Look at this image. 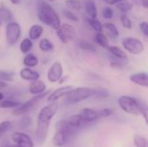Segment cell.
Wrapping results in <instances>:
<instances>
[{"mask_svg": "<svg viewBox=\"0 0 148 147\" xmlns=\"http://www.w3.org/2000/svg\"><path fill=\"white\" fill-rule=\"evenodd\" d=\"M58 107L59 106L58 103H56V101L50 102V104L42 108L38 113L36 137V141L40 146L44 144L47 139L50 121L52 120L53 117L56 115Z\"/></svg>", "mask_w": 148, "mask_h": 147, "instance_id": "obj_1", "label": "cell"}, {"mask_svg": "<svg viewBox=\"0 0 148 147\" xmlns=\"http://www.w3.org/2000/svg\"><path fill=\"white\" fill-rule=\"evenodd\" d=\"M37 7V16L39 20L54 29H58L61 25V21L56 10L47 2L42 0H39Z\"/></svg>", "mask_w": 148, "mask_h": 147, "instance_id": "obj_2", "label": "cell"}, {"mask_svg": "<svg viewBox=\"0 0 148 147\" xmlns=\"http://www.w3.org/2000/svg\"><path fill=\"white\" fill-rule=\"evenodd\" d=\"M55 128H56V133L54 134L52 142L54 146L57 147L65 146L69 140V138L75 132L69 125L68 121L65 120H59L58 122H56Z\"/></svg>", "mask_w": 148, "mask_h": 147, "instance_id": "obj_3", "label": "cell"}, {"mask_svg": "<svg viewBox=\"0 0 148 147\" xmlns=\"http://www.w3.org/2000/svg\"><path fill=\"white\" fill-rule=\"evenodd\" d=\"M95 94V90L88 87L72 88L64 95L65 96L64 102L69 105L77 104L88 100V98H90Z\"/></svg>", "mask_w": 148, "mask_h": 147, "instance_id": "obj_4", "label": "cell"}, {"mask_svg": "<svg viewBox=\"0 0 148 147\" xmlns=\"http://www.w3.org/2000/svg\"><path fill=\"white\" fill-rule=\"evenodd\" d=\"M120 107L126 113L133 115H140L142 112V105L134 97L128 95H122L118 100Z\"/></svg>", "mask_w": 148, "mask_h": 147, "instance_id": "obj_5", "label": "cell"}, {"mask_svg": "<svg viewBox=\"0 0 148 147\" xmlns=\"http://www.w3.org/2000/svg\"><path fill=\"white\" fill-rule=\"evenodd\" d=\"M50 93V91H44L42 94H36L34 97H32L31 99L28 100L26 102H24L23 104H21L20 106H18L17 107H16L13 111L12 113L15 116H21V115H24L25 113H27L28 112H29L34 107H36L42 99H44Z\"/></svg>", "mask_w": 148, "mask_h": 147, "instance_id": "obj_6", "label": "cell"}, {"mask_svg": "<svg viewBox=\"0 0 148 147\" xmlns=\"http://www.w3.org/2000/svg\"><path fill=\"white\" fill-rule=\"evenodd\" d=\"M122 46L127 51L133 55H140L145 49L143 42L134 37H125L122 40Z\"/></svg>", "mask_w": 148, "mask_h": 147, "instance_id": "obj_7", "label": "cell"}, {"mask_svg": "<svg viewBox=\"0 0 148 147\" xmlns=\"http://www.w3.org/2000/svg\"><path fill=\"white\" fill-rule=\"evenodd\" d=\"M56 35L62 43H68L75 38L76 30L72 25L64 23L60 25L59 29H56Z\"/></svg>", "mask_w": 148, "mask_h": 147, "instance_id": "obj_8", "label": "cell"}, {"mask_svg": "<svg viewBox=\"0 0 148 147\" xmlns=\"http://www.w3.org/2000/svg\"><path fill=\"white\" fill-rule=\"evenodd\" d=\"M21 36V27L16 22H10L6 25V42L10 45L15 44Z\"/></svg>", "mask_w": 148, "mask_h": 147, "instance_id": "obj_9", "label": "cell"}, {"mask_svg": "<svg viewBox=\"0 0 148 147\" xmlns=\"http://www.w3.org/2000/svg\"><path fill=\"white\" fill-rule=\"evenodd\" d=\"M11 139L16 146L20 147H34V143L31 138L24 133L16 132L12 133Z\"/></svg>", "mask_w": 148, "mask_h": 147, "instance_id": "obj_10", "label": "cell"}, {"mask_svg": "<svg viewBox=\"0 0 148 147\" xmlns=\"http://www.w3.org/2000/svg\"><path fill=\"white\" fill-rule=\"evenodd\" d=\"M62 73H63V70H62V64L59 62H56L49 68L48 74H47V78L49 81L50 82H56L62 76Z\"/></svg>", "mask_w": 148, "mask_h": 147, "instance_id": "obj_11", "label": "cell"}, {"mask_svg": "<svg viewBox=\"0 0 148 147\" xmlns=\"http://www.w3.org/2000/svg\"><path fill=\"white\" fill-rule=\"evenodd\" d=\"M79 115L87 123H92V122H95L100 119L98 111L92 109V108H88V107L82 109L80 111Z\"/></svg>", "mask_w": 148, "mask_h": 147, "instance_id": "obj_12", "label": "cell"}, {"mask_svg": "<svg viewBox=\"0 0 148 147\" xmlns=\"http://www.w3.org/2000/svg\"><path fill=\"white\" fill-rule=\"evenodd\" d=\"M73 88L71 86H65V87H62V88H59L57 89H56L55 91H53L49 96L48 97L47 101L49 102H55L56 101H58L60 98L63 97L69 91H70Z\"/></svg>", "mask_w": 148, "mask_h": 147, "instance_id": "obj_13", "label": "cell"}, {"mask_svg": "<svg viewBox=\"0 0 148 147\" xmlns=\"http://www.w3.org/2000/svg\"><path fill=\"white\" fill-rule=\"evenodd\" d=\"M130 81L139 86L147 88L148 87V75L147 73L141 72V73H136L133 74L129 77Z\"/></svg>", "mask_w": 148, "mask_h": 147, "instance_id": "obj_14", "label": "cell"}, {"mask_svg": "<svg viewBox=\"0 0 148 147\" xmlns=\"http://www.w3.org/2000/svg\"><path fill=\"white\" fill-rule=\"evenodd\" d=\"M46 90V84L41 80H36L31 81L29 86V91L31 94H39Z\"/></svg>", "mask_w": 148, "mask_h": 147, "instance_id": "obj_15", "label": "cell"}, {"mask_svg": "<svg viewBox=\"0 0 148 147\" xmlns=\"http://www.w3.org/2000/svg\"><path fill=\"white\" fill-rule=\"evenodd\" d=\"M20 76L22 79L29 81H33L36 80H38L40 77V75L38 72L32 70L30 68H24L20 70Z\"/></svg>", "mask_w": 148, "mask_h": 147, "instance_id": "obj_16", "label": "cell"}, {"mask_svg": "<svg viewBox=\"0 0 148 147\" xmlns=\"http://www.w3.org/2000/svg\"><path fill=\"white\" fill-rule=\"evenodd\" d=\"M68 123L75 131H76V130L85 126L86 124H88L87 122H85L82 119V117L79 114H74V115L70 116L69 120H68Z\"/></svg>", "mask_w": 148, "mask_h": 147, "instance_id": "obj_17", "label": "cell"}, {"mask_svg": "<svg viewBox=\"0 0 148 147\" xmlns=\"http://www.w3.org/2000/svg\"><path fill=\"white\" fill-rule=\"evenodd\" d=\"M43 32V28L39 24H34L30 27L29 30V36L30 40L38 39Z\"/></svg>", "mask_w": 148, "mask_h": 147, "instance_id": "obj_18", "label": "cell"}, {"mask_svg": "<svg viewBox=\"0 0 148 147\" xmlns=\"http://www.w3.org/2000/svg\"><path fill=\"white\" fill-rule=\"evenodd\" d=\"M85 10L89 15L90 18L95 19L97 17V7L93 0H88L85 3Z\"/></svg>", "mask_w": 148, "mask_h": 147, "instance_id": "obj_19", "label": "cell"}, {"mask_svg": "<svg viewBox=\"0 0 148 147\" xmlns=\"http://www.w3.org/2000/svg\"><path fill=\"white\" fill-rule=\"evenodd\" d=\"M108 49L116 58H118L120 60H126L127 59V54L121 48H119L117 46H110V47L108 46Z\"/></svg>", "mask_w": 148, "mask_h": 147, "instance_id": "obj_20", "label": "cell"}, {"mask_svg": "<svg viewBox=\"0 0 148 147\" xmlns=\"http://www.w3.org/2000/svg\"><path fill=\"white\" fill-rule=\"evenodd\" d=\"M23 64L27 68H34L38 64L37 57L33 54H27L23 58Z\"/></svg>", "mask_w": 148, "mask_h": 147, "instance_id": "obj_21", "label": "cell"}, {"mask_svg": "<svg viewBox=\"0 0 148 147\" xmlns=\"http://www.w3.org/2000/svg\"><path fill=\"white\" fill-rule=\"evenodd\" d=\"M103 28L107 30L108 34L109 36H111L112 37L114 38H116L119 36V30L117 29V27L114 24V23H106L104 25H102Z\"/></svg>", "mask_w": 148, "mask_h": 147, "instance_id": "obj_22", "label": "cell"}, {"mask_svg": "<svg viewBox=\"0 0 148 147\" xmlns=\"http://www.w3.org/2000/svg\"><path fill=\"white\" fill-rule=\"evenodd\" d=\"M33 47V42L29 38H25L20 43V51L23 54H28Z\"/></svg>", "mask_w": 148, "mask_h": 147, "instance_id": "obj_23", "label": "cell"}, {"mask_svg": "<svg viewBox=\"0 0 148 147\" xmlns=\"http://www.w3.org/2000/svg\"><path fill=\"white\" fill-rule=\"evenodd\" d=\"M95 42H97V44H99L101 47L108 49V38L107 36L102 34L101 32H97L95 37Z\"/></svg>", "mask_w": 148, "mask_h": 147, "instance_id": "obj_24", "label": "cell"}, {"mask_svg": "<svg viewBox=\"0 0 148 147\" xmlns=\"http://www.w3.org/2000/svg\"><path fill=\"white\" fill-rule=\"evenodd\" d=\"M12 18H13L12 13L9 9H7L5 7L0 8V19L2 21L10 23V22H11Z\"/></svg>", "mask_w": 148, "mask_h": 147, "instance_id": "obj_25", "label": "cell"}, {"mask_svg": "<svg viewBox=\"0 0 148 147\" xmlns=\"http://www.w3.org/2000/svg\"><path fill=\"white\" fill-rule=\"evenodd\" d=\"M39 49L42 51L44 52H49L54 49V45L53 43L47 38H43L39 42Z\"/></svg>", "mask_w": 148, "mask_h": 147, "instance_id": "obj_26", "label": "cell"}, {"mask_svg": "<svg viewBox=\"0 0 148 147\" xmlns=\"http://www.w3.org/2000/svg\"><path fill=\"white\" fill-rule=\"evenodd\" d=\"M133 6H134V4H133L131 2L127 1V0H124V1H121V2H120V3H116L117 9H118L120 11L123 12V13L131 10L132 8H133Z\"/></svg>", "mask_w": 148, "mask_h": 147, "instance_id": "obj_27", "label": "cell"}, {"mask_svg": "<svg viewBox=\"0 0 148 147\" xmlns=\"http://www.w3.org/2000/svg\"><path fill=\"white\" fill-rule=\"evenodd\" d=\"M21 103L19 101H13V100H3L1 101L0 103V107L3 108H16L18 106H20Z\"/></svg>", "mask_w": 148, "mask_h": 147, "instance_id": "obj_28", "label": "cell"}, {"mask_svg": "<svg viewBox=\"0 0 148 147\" xmlns=\"http://www.w3.org/2000/svg\"><path fill=\"white\" fill-rule=\"evenodd\" d=\"M134 144L135 147H147V140L145 137L136 134L134 136Z\"/></svg>", "mask_w": 148, "mask_h": 147, "instance_id": "obj_29", "label": "cell"}, {"mask_svg": "<svg viewBox=\"0 0 148 147\" xmlns=\"http://www.w3.org/2000/svg\"><path fill=\"white\" fill-rule=\"evenodd\" d=\"M88 22L89 23V25L96 31V32H101L102 29H103V26L101 24V23L97 20L96 18L95 19H93V18H89L88 19Z\"/></svg>", "mask_w": 148, "mask_h": 147, "instance_id": "obj_30", "label": "cell"}, {"mask_svg": "<svg viewBox=\"0 0 148 147\" xmlns=\"http://www.w3.org/2000/svg\"><path fill=\"white\" fill-rule=\"evenodd\" d=\"M11 123L9 120H4L0 123V140L5 135V133L10 129Z\"/></svg>", "mask_w": 148, "mask_h": 147, "instance_id": "obj_31", "label": "cell"}, {"mask_svg": "<svg viewBox=\"0 0 148 147\" xmlns=\"http://www.w3.org/2000/svg\"><path fill=\"white\" fill-rule=\"evenodd\" d=\"M15 75L14 72L6 71V70H0V80L3 81H10L13 80Z\"/></svg>", "mask_w": 148, "mask_h": 147, "instance_id": "obj_32", "label": "cell"}, {"mask_svg": "<svg viewBox=\"0 0 148 147\" xmlns=\"http://www.w3.org/2000/svg\"><path fill=\"white\" fill-rule=\"evenodd\" d=\"M79 47L86 51H89V52H96V48L90 42H85V41H82L79 43Z\"/></svg>", "mask_w": 148, "mask_h": 147, "instance_id": "obj_33", "label": "cell"}, {"mask_svg": "<svg viewBox=\"0 0 148 147\" xmlns=\"http://www.w3.org/2000/svg\"><path fill=\"white\" fill-rule=\"evenodd\" d=\"M66 5L67 7L75 10H79L82 9V3L77 0H67L66 1Z\"/></svg>", "mask_w": 148, "mask_h": 147, "instance_id": "obj_34", "label": "cell"}, {"mask_svg": "<svg viewBox=\"0 0 148 147\" xmlns=\"http://www.w3.org/2000/svg\"><path fill=\"white\" fill-rule=\"evenodd\" d=\"M121 21L122 23V25L126 29H132V22H131L130 18L127 16H126L125 14L121 15Z\"/></svg>", "mask_w": 148, "mask_h": 147, "instance_id": "obj_35", "label": "cell"}, {"mask_svg": "<svg viewBox=\"0 0 148 147\" xmlns=\"http://www.w3.org/2000/svg\"><path fill=\"white\" fill-rule=\"evenodd\" d=\"M98 113H99L100 119L101 118H107V117L111 116L114 113V110L111 108H103V109L99 110Z\"/></svg>", "mask_w": 148, "mask_h": 147, "instance_id": "obj_36", "label": "cell"}, {"mask_svg": "<svg viewBox=\"0 0 148 147\" xmlns=\"http://www.w3.org/2000/svg\"><path fill=\"white\" fill-rule=\"evenodd\" d=\"M63 14L69 20H71L73 22H79V17L72 11H70L69 10H63Z\"/></svg>", "mask_w": 148, "mask_h": 147, "instance_id": "obj_37", "label": "cell"}, {"mask_svg": "<svg viewBox=\"0 0 148 147\" xmlns=\"http://www.w3.org/2000/svg\"><path fill=\"white\" fill-rule=\"evenodd\" d=\"M102 15H103V17L106 18V19H111L114 16V10L112 8L110 7H105L102 10Z\"/></svg>", "mask_w": 148, "mask_h": 147, "instance_id": "obj_38", "label": "cell"}, {"mask_svg": "<svg viewBox=\"0 0 148 147\" xmlns=\"http://www.w3.org/2000/svg\"><path fill=\"white\" fill-rule=\"evenodd\" d=\"M133 4H136L138 6H142L145 9L148 8V0H130Z\"/></svg>", "mask_w": 148, "mask_h": 147, "instance_id": "obj_39", "label": "cell"}, {"mask_svg": "<svg viewBox=\"0 0 148 147\" xmlns=\"http://www.w3.org/2000/svg\"><path fill=\"white\" fill-rule=\"evenodd\" d=\"M124 65H125V63L122 62L121 60V61H113L110 63V66L114 68H123Z\"/></svg>", "mask_w": 148, "mask_h": 147, "instance_id": "obj_40", "label": "cell"}, {"mask_svg": "<svg viewBox=\"0 0 148 147\" xmlns=\"http://www.w3.org/2000/svg\"><path fill=\"white\" fill-rule=\"evenodd\" d=\"M140 28L141 29V31L143 32V34L145 35V36H148V23L147 22H142L140 24Z\"/></svg>", "mask_w": 148, "mask_h": 147, "instance_id": "obj_41", "label": "cell"}, {"mask_svg": "<svg viewBox=\"0 0 148 147\" xmlns=\"http://www.w3.org/2000/svg\"><path fill=\"white\" fill-rule=\"evenodd\" d=\"M30 123H31V120L29 117H23V119L22 120V126L23 127L28 126L29 125H30Z\"/></svg>", "mask_w": 148, "mask_h": 147, "instance_id": "obj_42", "label": "cell"}, {"mask_svg": "<svg viewBox=\"0 0 148 147\" xmlns=\"http://www.w3.org/2000/svg\"><path fill=\"white\" fill-rule=\"evenodd\" d=\"M103 2H105L106 3L109 4V5H114L121 1H124V0H102Z\"/></svg>", "mask_w": 148, "mask_h": 147, "instance_id": "obj_43", "label": "cell"}, {"mask_svg": "<svg viewBox=\"0 0 148 147\" xmlns=\"http://www.w3.org/2000/svg\"><path fill=\"white\" fill-rule=\"evenodd\" d=\"M10 3H13V4H19V3H22V1L23 0H10Z\"/></svg>", "mask_w": 148, "mask_h": 147, "instance_id": "obj_44", "label": "cell"}, {"mask_svg": "<svg viewBox=\"0 0 148 147\" xmlns=\"http://www.w3.org/2000/svg\"><path fill=\"white\" fill-rule=\"evenodd\" d=\"M6 86H7V84L4 81H3L0 80V89H3V88H6Z\"/></svg>", "mask_w": 148, "mask_h": 147, "instance_id": "obj_45", "label": "cell"}, {"mask_svg": "<svg viewBox=\"0 0 148 147\" xmlns=\"http://www.w3.org/2000/svg\"><path fill=\"white\" fill-rule=\"evenodd\" d=\"M3 98H4V96H3V93H1V92H0V101H3Z\"/></svg>", "mask_w": 148, "mask_h": 147, "instance_id": "obj_46", "label": "cell"}, {"mask_svg": "<svg viewBox=\"0 0 148 147\" xmlns=\"http://www.w3.org/2000/svg\"><path fill=\"white\" fill-rule=\"evenodd\" d=\"M5 147H20V146H16V145H8V146H6Z\"/></svg>", "mask_w": 148, "mask_h": 147, "instance_id": "obj_47", "label": "cell"}, {"mask_svg": "<svg viewBox=\"0 0 148 147\" xmlns=\"http://www.w3.org/2000/svg\"><path fill=\"white\" fill-rule=\"evenodd\" d=\"M2 23H3V21H2V20H1V19H0V26H1V25H2Z\"/></svg>", "mask_w": 148, "mask_h": 147, "instance_id": "obj_48", "label": "cell"}, {"mask_svg": "<svg viewBox=\"0 0 148 147\" xmlns=\"http://www.w3.org/2000/svg\"><path fill=\"white\" fill-rule=\"evenodd\" d=\"M47 1H50V2H54L55 0H47Z\"/></svg>", "mask_w": 148, "mask_h": 147, "instance_id": "obj_49", "label": "cell"}]
</instances>
